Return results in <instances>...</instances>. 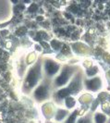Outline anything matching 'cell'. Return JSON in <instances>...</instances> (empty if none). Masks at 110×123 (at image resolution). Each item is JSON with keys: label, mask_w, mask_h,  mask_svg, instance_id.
<instances>
[{"label": "cell", "mask_w": 110, "mask_h": 123, "mask_svg": "<svg viewBox=\"0 0 110 123\" xmlns=\"http://www.w3.org/2000/svg\"><path fill=\"white\" fill-rule=\"evenodd\" d=\"M102 86V81L99 77L93 78L92 80H89L86 81V87L91 91H97Z\"/></svg>", "instance_id": "6da1fadb"}, {"label": "cell", "mask_w": 110, "mask_h": 123, "mask_svg": "<svg viewBox=\"0 0 110 123\" xmlns=\"http://www.w3.org/2000/svg\"><path fill=\"white\" fill-rule=\"evenodd\" d=\"M45 68H46V70L48 71L49 74L55 73L57 71V69H58V67L55 65L54 62H47Z\"/></svg>", "instance_id": "7a4b0ae2"}, {"label": "cell", "mask_w": 110, "mask_h": 123, "mask_svg": "<svg viewBox=\"0 0 110 123\" xmlns=\"http://www.w3.org/2000/svg\"><path fill=\"white\" fill-rule=\"evenodd\" d=\"M46 95H47L46 89H45L44 87H43V86L39 87V88L36 90V92H35V96H36L37 98H39V99L44 98Z\"/></svg>", "instance_id": "3957f363"}, {"label": "cell", "mask_w": 110, "mask_h": 123, "mask_svg": "<svg viewBox=\"0 0 110 123\" xmlns=\"http://www.w3.org/2000/svg\"><path fill=\"white\" fill-rule=\"evenodd\" d=\"M94 122L95 123H105L106 122V117L102 113H97L94 116Z\"/></svg>", "instance_id": "277c9868"}, {"label": "cell", "mask_w": 110, "mask_h": 123, "mask_svg": "<svg viewBox=\"0 0 110 123\" xmlns=\"http://www.w3.org/2000/svg\"><path fill=\"white\" fill-rule=\"evenodd\" d=\"M67 78H68V72L67 71H64L62 75L56 80V82H57V84H59V85H61V84H64L66 81H67Z\"/></svg>", "instance_id": "5b68a950"}, {"label": "cell", "mask_w": 110, "mask_h": 123, "mask_svg": "<svg viewBox=\"0 0 110 123\" xmlns=\"http://www.w3.org/2000/svg\"><path fill=\"white\" fill-rule=\"evenodd\" d=\"M75 117H76V115H72L71 117H69V119H68V121L67 123H74V119H75Z\"/></svg>", "instance_id": "8992f818"}, {"label": "cell", "mask_w": 110, "mask_h": 123, "mask_svg": "<svg viewBox=\"0 0 110 123\" xmlns=\"http://www.w3.org/2000/svg\"><path fill=\"white\" fill-rule=\"evenodd\" d=\"M79 123H90V121H89V119H87V118H83V119L79 120Z\"/></svg>", "instance_id": "52a82bcc"}]
</instances>
